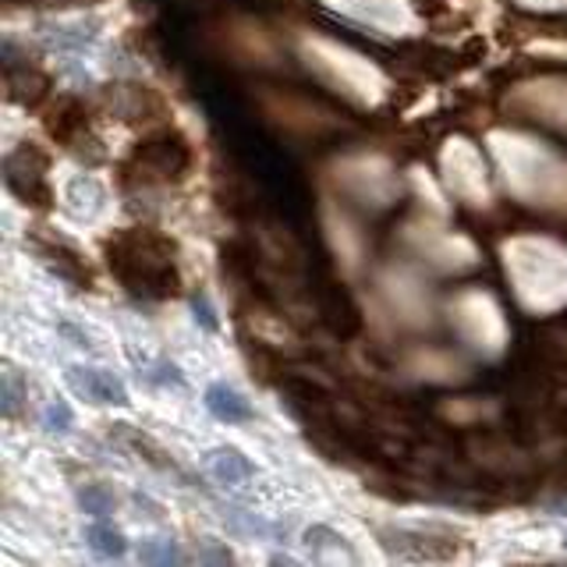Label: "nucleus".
I'll use <instances>...</instances> for the list:
<instances>
[{
	"instance_id": "nucleus-1",
	"label": "nucleus",
	"mask_w": 567,
	"mask_h": 567,
	"mask_svg": "<svg viewBox=\"0 0 567 567\" xmlns=\"http://www.w3.org/2000/svg\"><path fill=\"white\" fill-rule=\"evenodd\" d=\"M206 408L220 422H245L248 415H252V408H248L238 390H230L227 383H213L206 390Z\"/></svg>"
},
{
	"instance_id": "nucleus-2",
	"label": "nucleus",
	"mask_w": 567,
	"mask_h": 567,
	"mask_svg": "<svg viewBox=\"0 0 567 567\" xmlns=\"http://www.w3.org/2000/svg\"><path fill=\"white\" fill-rule=\"evenodd\" d=\"M71 372H79L82 390L93 401H100V404H124V401H128V398H124L121 383H114L106 372H100V369H71Z\"/></svg>"
},
{
	"instance_id": "nucleus-3",
	"label": "nucleus",
	"mask_w": 567,
	"mask_h": 567,
	"mask_svg": "<svg viewBox=\"0 0 567 567\" xmlns=\"http://www.w3.org/2000/svg\"><path fill=\"white\" fill-rule=\"evenodd\" d=\"M89 539H93V546L103 549V554H124L121 532H111V528H103V525H89Z\"/></svg>"
}]
</instances>
